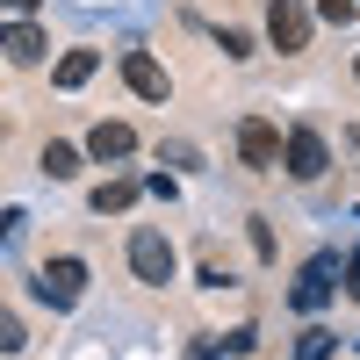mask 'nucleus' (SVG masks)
Here are the masks:
<instances>
[{"label":"nucleus","instance_id":"nucleus-8","mask_svg":"<svg viewBox=\"0 0 360 360\" xmlns=\"http://www.w3.org/2000/svg\"><path fill=\"white\" fill-rule=\"evenodd\" d=\"M0 51H8V58H15V65H37V58L51 51V37H44V29H37V22H29V15H15L8 29H0Z\"/></svg>","mask_w":360,"mask_h":360},{"label":"nucleus","instance_id":"nucleus-15","mask_svg":"<svg viewBox=\"0 0 360 360\" xmlns=\"http://www.w3.org/2000/svg\"><path fill=\"white\" fill-rule=\"evenodd\" d=\"M217 51L224 58H252V37H245V29H217Z\"/></svg>","mask_w":360,"mask_h":360},{"label":"nucleus","instance_id":"nucleus-6","mask_svg":"<svg viewBox=\"0 0 360 360\" xmlns=\"http://www.w3.org/2000/svg\"><path fill=\"white\" fill-rule=\"evenodd\" d=\"M332 274H339V259H332V252H317V259L303 266V281H295V288H288V303H295V310H303V317H317L324 303H332V288H339Z\"/></svg>","mask_w":360,"mask_h":360},{"label":"nucleus","instance_id":"nucleus-22","mask_svg":"<svg viewBox=\"0 0 360 360\" xmlns=\"http://www.w3.org/2000/svg\"><path fill=\"white\" fill-rule=\"evenodd\" d=\"M353 144H360V130H353Z\"/></svg>","mask_w":360,"mask_h":360},{"label":"nucleus","instance_id":"nucleus-21","mask_svg":"<svg viewBox=\"0 0 360 360\" xmlns=\"http://www.w3.org/2000/svg\"><path fill=\"white\" fill-rule=\"evenodd\" d=\"M353 79H360V58H353Z\"/></svg>","mask_w":360,"mask_h":360},{"label":"nucleus","instance_id":"nucleus-16","mask_svg":"<svg viewBox=\"0 0 360 360\" xmlns=\"http://www.w3.org/2000/svg\"><path fill=\"white\" fill-rule=\"evenodd\" d=\"M159 159H173V166H202V152H195V144H180V137L159 144Z\"/></svg>","mask_w":360,"mask_h":360},{"label":"nucleus","instance_id":"nucleus-7","mask_svg":"<svg viewBox=\"0 0 360 360\" xmlns=\"http://www.w3.org/2000/svg\"><path fill=\"white\" fill-rule=\"evenodd\" d=\"M123 79H130L137 101H166L173 94V79H166V65H159L152 51H123Z\"/></svg>","mask_w":360,"mask_h":360},{"label":"nucleus","instance_id":"nucleus-18","mask_svg":"<svg viewBox=\"0 0 360 360\" xmlns=\"http://www.w3.org/2000/svg\"><path fill=\"white\" fill-rule=\"evenodd\" d=\"M346 295H353V303H360V245L346 252Z\"/></svg>","mask_w":360,"mask_h":360},{"label":"nucleus","instance_id":"nucleus-2","mask_svg":"<svg viewBox=\"0 0 360 360\" xmlns=\"http://www.w3.org/2000/svg\"><path fill=\"white\" fill-rule=\"evenodd\" d=\"M37 295H44L51 310H72L79 295H86V259H72V252L44 259V266H37Z\"/></svg>","mask_w":360,"mask_h":360},{"label":"nucleus","instance_id":"nucleus-10","mask_svg":"<svg viewBox=\"0 0 360 360\" xmlns=\"http://www.w3.org/2000/svg\"><path fill=\"white\" fill-rule=\"evenodd\" d=\"M101 72V51H65V58H58V86H65V94H72V86H86V79H94Z\"/></svg>","mask_w":360,"mask_h":360},{"label":"nucleus","instance_id":"nucleus-20","mask_svg":"<svg viewBox=\"0 0 360 360\" xmlns=\"http://www.w3.org/2000/svg\"><path fill=\"white\" fill-rule=\"evenodd\" d=\"M195 360H217V353H209V346H202V353H195Z\"/></svg>","mask_w":360,"mask_h":360},{"label":"nucleus","instance_id":"nucleus-13","mask_svg":"<svg viewBox=\"0 0 360 360\" xmlns=\"http://www.w3.org/2000/svg\"><path fill=\"white\" fill-rule=\"evenodd\" d=\"M44 173L51 180H72L79 173V144H44Z\"/></svg>","mask_w":360,"mask_h":360},{"label":"nucleus","instance_id":"nucleus-11","mask_svg":"<svg viewBox=\"0 0 360 360\" xmlns=\"http://www.w3.org/2000/svg\"><path fill=\"white\" fill-rule=\"evenodd\" d=\"M332 353H339V332H324V324L295 332V360H332Z\"/></svg>","mask_w":360,"mask_h":360},{"label":"nucleus","instance_id":"nucleus-3","mask_svg":"<svg viewBox=\"0 0 360 360\" xmlns=\"http://www.w3.org/2000/svg\"><path fill=\"white\" fill-rule=\"evenodd\" d=\"M238 159L252 173H274L281 166V130L266 123V115H245V123H238Z\"/></svg>","mask_w":360,"mask_h":360},{"label":"nucleus","instance_id":"nucleus-9","mask_svg":"<svg viewBox=\"0 0 360 360\" xmlns=\"http://www.w3.org/2000/svg\"><path fill=\"white\" fill-rule=\"evenodd\" d=\"M130 152H137V130L130 123H94V130H86V159L115 166V159H130Z\"/></svg>","mask_w":360,"mask_h":360},{"label":"nucleus","instance_id":"nucleus-19","mask_svg":"<svg viewBox=\"0 0 360 360\" xmlns=\"http://www.w3.org/2000/svg\"><path fill=\"white\" fill-rule=\"evenodd\" d=\"M0 15H8V22L15 15H37V0H0Z\"/></svg>","mask_w":360,"mask_h":360},{"label":"nucleus","instance_id":"nucleus-14","mask_svg":"<svg viewBox=\"0 0 360 360\" xmlns=\"http://www.w3.org/2000/svg\"><path fill=\"white\" fill-rule=\"evenodd\" d=\"M22 346H29L22 317H15V310H0V360H8V353H22Z\"/></svg>","mask_w":360,"mask_h":360},{"label":"nucleus","instance_id":"nucleus-1","mask_svg":"<svg viewBox=\"0 0 360 360\" xmlns=\"http://www.w3.org/2000/svg\"><path fill=\"white\" fill-rule=\"evenodd\" d=\"M130 274H137L144 288H166V281H173V238H166V231H152V224L130 231Z\"/></svg>","mask_w":360,"mask_h":360},{"label":"nucleus","instance_id":"nucleus-5","mask_svg":"<svg viewBox=\"0 0 360 360\" xmlns=\"http://www.w3.org/2000/svg\"><path fill=\"white\" fill-rule=\"evenodd\" d=\"M266 37H274V51H310V8L303 0H266Z\"/></svg>","mask_w":360,"mask_h":360},{"label":"nucleus","instance_id":"nucleus-17","mask_svg":"<svg viewBox=\"0 0 360 360\" xmlns=\"http://www.w3.org/2000/svg\"><path fill=\"white\" fill-rule=\"evenodd\" d=\"M317 15H324V22H339V29H346V22H353L360 8H353V0H317Z\"/></svg>","mask_w":360,"mask_h":360},{"label":"nucleus","instance_id":"nucleus-4","mask_svg":"<svg viewBox=\"0 0 360 360\" xmlns=\"http://www.w3.org/2000/svg\"><path fill=\"white\" fill-rule=\"evenodd\" d=\"M281 166H288V180H317L324 166H332V144H324L317 130H288L281 137Z\"/></svg>","mask_w":360,"mask_h":360},{"label":"nucleus","instance_id":"nucleus-12","mask_svg":"<svg viewBox=\"0 0 360 360\" xmlns=\"http://www.w3.org/2000/svg\"><path fill=\"white\" fill-rule=\"evenodd\" d=\"M130 202H137V180H101V188H94V209H101V217H123Z\"/></svg>","mask_w":360,"mask_h":360}]
</instances>
